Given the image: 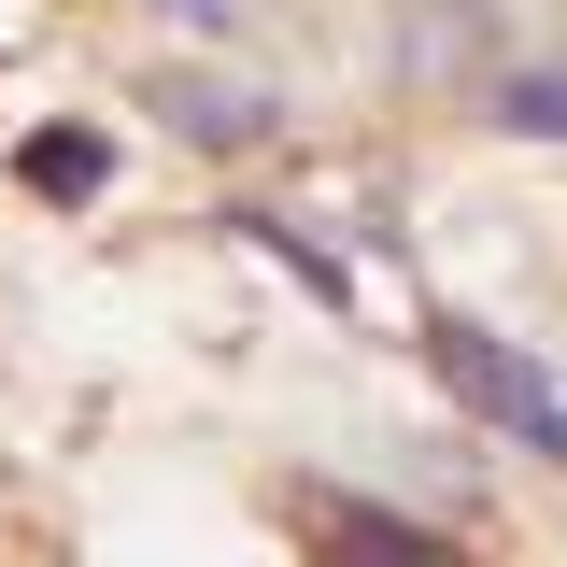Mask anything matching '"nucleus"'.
<instances>
[{"mask_svg":"<svg viewBox=\"0 0 567 567\" xmlns=\"http://www.w3.org/2000/svg\"><path fill=\"white\" fill-rule=\"evenodd\" d=\"M425 383H440L454 412H483L496 440H525V454H554V468H567V383H554L525 341H496L483 312H425Z\"/></svg>","mask_w":567,"mask_h":567,"instance_id":"nucleus-1","label":"nucleus"},{"mask_svg":"<svg viewBox=\"0 0 567 567\" xmlns=\"http://www.w3.org/2000/svg\"><path fill=\"white\" fill-rule=\"evenodd\" d=\"M128 100L185 142V156H270V142H284V100L256 85V71H227V58H156Z\"/></svg>","mask_w":567,"mask_h":567,"instance_id":"nucleus-2","label":"nucleus"},{"mask_svg":"<svg viewBox=\"0 0 567 567\" xmlns=\"http://www.w3.org/2000/svg\"><path fill=\"white\" fill-rule=\"evenodd\" d=\"M298 525H312V567H454V539L383 496H298Z\"/></svg>","mask_w":567,"mask_h":567,"instance_id":"nucleus-3","label":"nucleus"},{"mask_svg":"<svg viewBox=\"0 0 567 567\" xmlns=\"http://www.w3.org/2000/svg\"><path fill=\"white\" fill-rule=\"evenodd\" d=\"M14 185L58 199V213H85L100 185H114V128H29V142H14Z\"/></svg>","mask_w":567,"mask_h":567,"instance_id":"nucleus-4","label":"nucleus"},{"mask_svg":"<svg viewBox=\"0 0 567 567\" xmlns=\"http://www.w3.org/2000/svg\"><path fill=\"white\" fill-rule=\"evenodd\" d=\"M483 128H496V142H554V156H567V58L483 71Z\"/></svg>","mask_w":567,"mask_h":567,"instance_id":"nucleus-5","label":"nucleus"},{"mask_svg":"<svg viewBox=\"0 0 567 567\" xmlns=\"http://www.w3.org/2000/svg\"><path fill=\"white\" fill-rule=\"evenodd\" d=\"M227 241H256V256H270V270H298V284H312V298H327V312H354V256H327V241H312L298 213H270V199H241V213H227Z\"/></svg>","mask_w":567,"mask_h":567,"instance_id":"nucleus-6","label":"nucleus"},{"mask_svg":"<svg viewBox=\"0 0 567 567\" xmlns=\"http://www.w3.org/2000/svg\"><path fill=\"white\" fill-rule=\"evenodd\" d=\"M483 29H496L483 0H425V14H412V71H425V85H440V71H483Z\"/></svg>","mask_w":567,"mask_h":567,"instance_id":"nucleus-7","label":"nucleus"},{"mask_svg":"<svg viewBox=\"0 0 567 567\" xmlns=\"http://www.w3.org/2000/svg\"><path fill=\"white\" fill-rule=\"evenodd\" d=\"M142 14H171V29H199V43H227V29H256V0H142Z\"/></svg>","mask_w":567,"mask_h":567,"instance_id":"nucleus-8","label":"nucleus"}]
</instances>
